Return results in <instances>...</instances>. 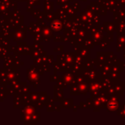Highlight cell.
Listing matches in <instances>:
<instances>
[{"mask_svg":"<svg viewBox=\"0 0 125 125\" xmlns=\"http://www.w3.org/2000/svg\"></svg>","mask_w":125,"mask_h":125,"instance_id":"cell-1","label":"cell"}]
</instances>
